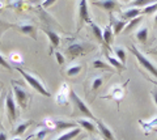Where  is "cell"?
I'll list each match as a JSON object with an SVG mask.
<instances>
[{
  "instance_id": "26",
  "label": "cell",
  "mask_w": 157,
  "mask_h": 140,
  "mask_svg": "<svg viewBox=\"0 0 157 140\" xmlns=\"http://www.w3.org/2000/svg\"><path fill=\"white\" fill-rule=\"evenodd\" d=\"M81 70H82V67H81L80 64H75V66L68 67V70H67L66 74L70 76V77H75V76H77L78 74H80Z\"/></svg>"
},
{
  "instance_id": "21",
  "label": "cell",
  "mask_w": 157,
  "mask_h": 140,
  "mask_svg": "<svg viewBox=\"0 0 157 140\" xmlns=\"http://www.w3.org/2000/svg\"><path fill=\"white\" fill-rule=\"evenodd\" d=\"M106 58H107V60L110 62V66L113 67V68H117V70L119 71V72H122V71H124V70H126L124 64L122 63L121 60H118V59H115V58L110 56V54H109V52H106Z\"/></svg>"
},
{
  "instance_id": "25",
  "label": "cell",
  "mask_w": 157,
  "mask_h": 140,
  "mask_svg": "<svg viewBox=\"0 0 157 140\" xmlns=\"http://www.w3.org/2000/svg\"><path fill=\"white\" fill-rule=\"evenodd\" d=\"M93 67L94 68H100V70H105V71H113V67L110 64H107L104 60H100V59H96L93 62Z\"/></svg>"
},
{
  "instance_id": "27",
  "label": "cell",
  "mask_w": 157,
  "mask_h": 140,
  "mask_svg": "<svg viewBox=\"0 0 157 140\" xmlns=\"http://www.w3.org/2000/svg\"><path fill=\"white\" fill-rule=\"evenodd\" d=\"M141 13L143 14H155V13H157V2L151 4V6H148V7H144Z\"/></svg>"
},
{
  "instance_id": "23",
  "label": "cell",
  "mask_w": 157,
  "mask_h": 140,
  "mask_svg": "<svg viewBox=\"0 0 157 140\" xmlns=\"http://www.w3.org/2000/svg\"><path fill=\"white\" fill-rule=\"evenodd\" d=\"M32 123H33L32 120H28V122L20 123L18 126L16 127V130H14V136H20V135H22L29 127H30V124H32Z\"/></svg>"
},
{
  "instance_id": "5",
  "label": "cell",
  "mask_w": 157,
  "mask_h": 140,
  "mask_svg": "<svg viewBox=\"0 0 157 140\" xmlns=\"http://www.w3.org/2000/svg\"><path fill=\"white\" fill-rule=\"evenodd\" d=\"M90 13L89 8H88V2L86 0H80L77 7V32L81 30L84 24H90Z\"/></svg>"
},
{
  "instance_id": "11",
  "label": "cell",
  "mask_w": 157,
  "mask_h": 140,
  "mask_svg": "<svg viewBox=\"0 0 157 140\" xmlns=\"http://www.w3.org/2000/svg\"><path fill=\"white\" fill-rule=\"evenodd\" d=\"M94 122H96V124H97V131L101 134L102 139H104V140H115V136H114V134H113L111 128L107 126V124L104 122V120L96 119Z\"/></svg>"
},
{
  "instance_id": "31",
  "label": "cell",
  "mask_w": 157,
  "mask_h": 140,
  "mask_svg": "<svg viewBox=\"0 0 157 140\" xmlns=\"http://www.w3.org/2000/svg\"><path fill=\"white\" fill-rule=\"evenodd\" d=\"M0 66L4 67V68H7L8 71H12V67H11V64H9L8 62L6 60V58H4L2 54H0Z\"/></svg>"
},
{
  "instance_id": "29",
  "label": "cell",
  "mask_w": 157,
  "mask_h": 140,
  "mask_svg": "<svg viewBox=\"0 0 157 140\" xmlns=\"http://www.w3.org/2000/svg\"><path fill=\"white\" fill-rule=\"evenodd\" d=\"M102 83H104V79L102 77H96L94 80H93V83H92V90L93 92H96V90H98L101 88V85H102Z\"/></svg>"
},
{
  "instance_id": "28",
  "label": "cell",
  "mask_w": 157,
  "mask_h": 140,
  "mask_svg": "<svg viewBox=\"0 0 157 140\" xmlns=\"http://www.w3.org/2000/svg\"><path fill=\"white\" fill-rule=\"evenodd\" d=\"M11 28H13V24L3 21L2 18H0V43H2V34H3V32H6V30H8V29H11Z\"/></svg>"
},
{
  "instance_id": "33",
  "label": "cell",
  "mask_w": 157,
  "mask_h": 140,
  "mask_svg": "<svg viewBox=\"0 0 157 140\" xmlns=\"http://www.w3.org/2000/svg\"><path fill=\"white\" fill-rule=\"evenodd\" d=\"M55 56H56V60H58V63L60 64V66H62L63 63H64V58H63V55L60 54V52H58V51H56V52H55Z\"/></svg>"
},
{
  "instance_id": "34",
  "label": "cell",
  "mask_w": 157,
  "mask_h": 140,
  "mask_svg": "<svg viewBox=\"0 0 157 140\" xmlns=\"http://www.w3.org/2000/svg\"><path fill=\"white\" fill-rule=\"evenodd\" d=\"M151 94H152V97H153V100H155V102H156V105H157V89H153L151 92Z\"/></svg>"
},
{
  "instance_id": "35",
  "label": "cell",
  "mask_w": 157,
  "mask_h": 140,
  "mask_svg": "<svg viewBox=\"0 0 157 140\" xmlns=\"http://www.w3.org/2000/svg\"><path fill=\"white\" fill-rule=\"evenodd\" d=\"M0 140H8L7 134L4 132V131H0Z\"/></svg>"
},
{
  "instance_id": "24",
  "label": "cell",
  "mask_w": 157,
  "mask_h": 140,
  "mask_svg": "<svg viewBox=\"0 0 157 140\" xmlns=\"http://www.w3.org/2000/svg\"><path fill=\"white\" fill-rule=\"evenodd\" d=\"M114 54L118 58V60H121L123 64L126 63V51H124L123 47H121V46L114 47Z\"/></svg>"
},
{
  "instance_id": "9",
  "label": "cell",
  "mask_w": 157,
  "mask_h": 140,
  "mask_svg": "<svg viewBox=\"0 0 157 140\" xmlns=\"http://www.w3.org/2000/svg\"><path fill=\"white\" fill-rule=\"evenodd\" d=\"M94 7H100L101 9H104L107 13H113L114 11H118L121 9V4L118 0H97V2L92 3Z\"/></svg>"
},
{
  "instance_id": "32",
  "label": "cell",
  "mask_w": 157,
  "mask_h": 140,
  "mask_svg": "<svg viewBox=\"0 0 157 140\" xmlns=\"http://www.w3.org/2000/svg\"><path fill=\"white\" fill-rule=\"evenodd\" d=\"M55 2H56V0H43L42 7H43V8H48V7H51Z\"/></svg>"
},
{
  "instance_id": "37",
  "label": "cell",
  "mask_w": 157,
  "mask_h": 140,
  "mask_svg": "<svg viewBox=\"0 0 157 140\" xmlns=\"http://www.w3.org/2000/svg\"><path fill=\"white\" fill-rule=\"evenodd\" d=\"M148 54H152V55H157V49H153V50H149Z\"/></svg>"
},
{
  "instance_id": "13",
  "label": "cell",
  "mask_w": 157,
  "mask_h": 140,
  "mask_svg": "<svg viewBox=\"0 0 157 140\" xmlns=\"http://www.w3.org/2000/svg\"><path fill=\"white\" fill-rule=\"evenodd\" d=\"M43 32L46 33L47 37H48V40H50V45H51L50 52H52V49H56V47L60 45V37H59V34L56 32L50 30V29H43Z\"/></svg>"
},
{
  "instance_id": "44",
  "label": "cell",
  "mask_w": 157,
  "mask_h": 140,
  "mask_svg": "<svg viewBox=\"0 0 157 140\" xmlns=\"http://www.w3.org/2000/svg\"><path fill=\"white\" fill-rule=\"evenodd\" d=\"M33 2H34V0H33Z\"/></svg>"
},
{
  "instance_id": "42",
  "label": "cell",
  "mask_w": 157,
  "mask_h": 140,
  "mask_svg": "<svg viewBox=\"0 0 157 140\" xmlns=\"http://www.w3.org/2000/svg\"><path fill=\"white\" fill-rule=\"evenodd\" d=\"M6 2H8V3H9V2H11V0H6Z\"/></svg>"
},
{
  "instance_id": "14",
  "label": "cell",
  "mask_w": 157,
  "mask_h": 140,
  "mask_svg": "<svg viewBox=\"0 0 157 140\" xmlns=\"http://www.w3.org/2000/svg\"><path fill=\"white\" fill-rule=\"evenodd\" d=\"M140 14H141V9H139V8H128L127 11L121 13V17H122V20L123 21H126V20H132V18L139 17Z\"/></svg>"
},
{
  "instance_id": "12",
  "label": "cell",
  "mask_w": 157,
  "mask_h": 140,
  "mask_svg": "<svg viewBox=\"0 0 157 140\" xmlns=\"http://www.w3.org/2000/svg\"><path fill=\"white\" fill-rule=\"evenodd\" d=\"M109 16H110V21H111L110 26H111V29H113V33H114V36H118L119 33H122V32L124 30V28H126V21L121 20V18L118 20V18L114 17V14H113V13H110Z\"/></svg>"
},
{
  "instance_id": "17",
  "label": "cell",
  "mask_w": 157,
  "mask_h": 140,
  "mask_svg": "<svg viewBox=\"0 0 157 140\" xmlns=\"http://www.w3.org/2000/svg\"><path fill=\"white\" fill-rule=\"evenodd\" d=\"M89 28H90L92 34L94 36V37L97 38V41H100L101 45L105 47V43H104V34H102V30L100 29V26L96 25L94 22H90V24H89Z\"/></svg>"
},
{
  "instance_id": "41",
  "label": "cell",
  "mask_w": 157,
  "mask_h": 140,
  "mask_svg": "<svg viewBox=\"0 0 157 140\" xmlns=\"http://www.w3.org/2000/svg\"><path fill=\"white\" fill-rule=\"evenodd\" d=\"M0 128H2V120H0Z\"/></svg>"
},
{
  "instance_id": "3",
  "label": "cell",
  "mask_w": 157,
  "mask_h": 140,
  "mask_svg": "<svg viewBox=\"0 0 157 140\" xmlns=\"http://www.w3.org/2000/svg\"><path fill=\"white\" fill-rule=\"evenodd\" d=\"M14 68H16V70L20 72V74H21V76L28 81L29 85H30L34 90H37L39 94L45 96V97H50V92H48V90L45 88V85L42 84V81L39 80L37 76L29 74V72H26L25 70H22L21 67H14Z\"/></svg>"
},
{
  "instance_id": "30",
  "label": "cell",
  "mask_w": 157,
  "mask_h": 140,
  "mask_svg": "<svg viewBox=\"0 0 157 140\" xmlns=\"http://www.w3.org/2000/svg\"><path fill=\"white\" fill-rule=\"evenodd\" d=\"M50 131H51V130H48L47 127L39 130V131L37 132V139H38V140H43V139H45V136H46V135L50 132Z\"/></svg>"
},
{
  "instance_id": "1",
  "label": "cell",
  "mask_w": 157,
  "mask_h": 140,
  "mask_svg": "<svg viewBox=\"0 0 157 140\" xmlns=\"http://www.w3.org/2000/svg\"><path fill=\"white\" fill-rule=\"evenodd\" d=\"M68 98H70L71 104H72L73 115H84V117L89 118L90 120H96L97 119L94 117V114L90 112V109L86 106V104L80 97H78V94L73 89H70V96H68Z\"/></svg>"
},
{
  "instance_id": "38",
  "label": "cell",
  "mask_w": 157,
  "mask_h": 140,
  "mask_svg": "<svg viewBox=\"0 0 157 140\" xmlns=\"http://www.w3.org/2000/svg\"><path fill=\"white\" fill-rule=\"evenodd\" d=\"M155 24L157 25V13H156V16H155Z\"/></svg>"
},
{
  "instance_id": "4",
  "label": "cell",
  "mask_w": 157,
  "mask_h": 140,
  "mask_svg": "<svg viewBox=\"0 0 157 140\" xmlns=\"http://www.w3.org/2000/svg\"><path fill=\"white\" fill-rule=\"evenodd\" d=\"M130 49H131V52L134 54V56L137 59V62H139V63L141 64V67H144V68L148 71L149 74H152V76L157 79V67H156L153 63H152L151 60L147 59V56H145L140 50H137V47H136L135 45H131Z\"/></svg>"
},
{
  "instance_id": "36",
  "label": "cell",
  "mask_w": 157,
  "mask_h": 140,
  "mask_svg": "<svg viewBox=\"0 0 157 140\" xmlns=\"http://www.w3.org/2000/svg\"><path fill=\"white\" fill-rule=\"evenodd\" d=\"M145 79H147V80H148V81H151V83H152V84H155V85L157 86V80H152V79H151V77H147V76H145Z\"/></svg>"
},
{
  "instance_id": "7",
  "label": "cell",
  "mask_w": 157,
  "mask_h": 140,
  "mask_svg": "<svg viewBox=\"0 0 157 140\" xmlns=\"http://www.w3.org/2000/svg\"><path fill=\"white\" fill-rule=\"evenodd\" d=\"M45 124L47 126L48 130H56V131H62V130H68V128H76L77 124L75 122H67V120H63L60 118L58 119H52V118H47V120H45Z\"/></svg>"
},
{
  "instance_id": "16",
  "label": "cell",
  "mask_w": 157,
  "mask_h": 140,
  "mask_svg": "<svg viewBox=\"0 0 157 140\" xmlns=\"http://www.w3.org/2000/svg\"><path fill=\"white\" fill-rule=\"evenodd\" d=\"M102 34H104L105 47H106V49H110V45L113 43V41H114V33H113L111 26H106L104 29V32H102Z\"/></svg>"
},
{
  "instance_id": "10",
  "label": "cell",
  "mask_w": 157,
  "mask_h": 140,
  "mask_svg": "<svg viewBox=\"0 0 157 140\" xmlns=\"http://www.w3.org/2000/svg\"><path fill=\"white\" fill-rule=\"evenodd\" d=\"M6 108H7V114H8V118L11 122L16 120L18 117V112H17V106L16 102H14V98H13V94L9 92L7 94V98H6Z\"/></svg>"
},
{
  "instance_id": "6",
  "label": "cell",
  "mask_w": 157,
  "mask_h": 140,
  "mask_svg": "<svg viewBox=\"0 0 157 140\" xmlns=\"http://www.w3.org/2000/svg\"><path fill=\"white\" fill-rule=\"evenodd\" d=\"M12 88H13L14 98H16L17 104L21 106V109H26L29 105V100H30V94L25 89H22V86H20L17 83H14V81H12Z\"/></svg>"
},
{
  "instance_id": "2",
  "label": "cell",
  "mask_w": 157,
  "mask_h": 140,
  "mask_svg": "<svg viewBox=\"0 0 157 140\" xmlns=\"http://www.w3.org/2000/svg\"><path fill=\"white\" fill-rule=\"evenodd\" d=\"M96 47L90 45V43H86V42H81V41H75L68 45V47L66 49V54L67 56H70V59L73 60L78 56H82V55H86L92 52Z\"/></svg>"
},
{
  "instance_id": "22",
  "label": "cell",
  "mask_w": 157,
  "mask_h": 140,
  "mask_svg": "<svg viewBox=\"0 0 157 140\" xmlns=\"http://www.w3.org/2000/svg\"><path fill=\"white\" fill-rule=\"evenodd\" d=\"M136 38H137V41H139L140 43L145 45V43H147V38H148V28L143 26V28L137 29V32H136Z\"/></svg>"
},
{
  "instance_id": "18",
  "label": "cell",
  "mask_w": 157,
  "mask_h": 140,
  "mask_svg": "<svg viewBox=\"0 0 157 140\" xmlns=\"http://www.w3.org/2000/svg\"><path fill=\"white\" fill-rule=\"evenodd\" d=\"M80 132H81V130L78 128V127H76V128H71L68 132L63 134L62 136H59V138L54 139V140H73V139L77 136V135H80Z\"/></svg>"
},
{
  "instance_id": "20",
  "label": "cell",
  "mask_w": 157,
  "mask_h": 140,
  "mask_svg": "<svg viewBox=\"0 0 157 140\" xmlns=\"http://www.w3.org/2000/svg\"><path fill=\"white\" fill-rule=\"evenodd\" d=\"M157 0H132L130 2V8H144V7H148L151 4L156 3Z\"/></svg>"
},
{
  "instance_id": "39",
  "label": "cell",
  "mask_w": 157,
  "mask_h": 140,
  "mask_svg": "<svg viewBox=\"0 0 157 140\" xmlns=\"http://www.w3.org/2000/svg\"><path fill=\"white\" fill-rule=\"evenodd\" d=\"M89 140H100V139H97V138H90Z\"/></svg>"
},
{
  "instance_id": "15",
  "label": "cell",
  "mask_w": 157,
  "mask_h": 140,
  "mask_svg": "<svg viewBox=\"0 0 157 140\" xmlns=\"http://www.w3.org/2000/svg\"><path fill=\"white\" fill-rule=\"evenodd\" d=\"M77 124H80V126L86 130L89 134H94L97 131V126L94 124V120H88V119H78L77 120Z\"/></svg>"
},
{
  "instance_id": "8",
  "label": "cell",
  "mask_w": 157,
  "mask_h": 140,
  "mask_svg": "<svg viewBox=\"0 0 157 140\" xmlns=\"http://www.w3.org/2000/svg\"><path fill=\"white\" fill-rule=\"evenodd\" d=\"M13 28H16L20 33L25 36L32 37L34 41H37V28L33 22L29 21H24V22H18V24H13Z\"/></svg>"
},
{
  "instance_id": "19",
  "label": "cell",
  "mask_w": 157,
  "mask_h": 140,
  "mask_svg": "<svg viewBox=\"0 0 157 140\" xmlns=\"http://www.w3.org/2000/svg\"><path fill=\"white\" fill-rule=\"evenodd\" d=\"M141 22H143V16H139V17H136V18H132V20H130L128 24H126V28H124L123 32L126 33V34H128V33H131Z\"/></svg>"
},
{
  "instance_id": "40",
  "label": "cell",
  "mask_w": 157,
  "mask_h": 140,
  "mask_svg": "<svg viewBox=\"0 0 157 140\" xmlns=\"http://www.w3.org/2000/svg\"><path fill=\"white\" fill-rule=\"evenodd\" d=\"M13 140H21V139H20V138H14Z\"/></svg>"
},
{
  "instance_id": "43",
  "label": "cell",
  "mask_w": 157,
  "mask_h": 140,
  "mask_svg": "<svg viewBox=\"0 0 157 140\" xmlns=\"http://www.w3.org/2000/svg\"><path fill=\"white\" fill-rule=\"evenodd\" d=\"M156 49H157V46H156Z\"/></svg>"
}]
</instances>
